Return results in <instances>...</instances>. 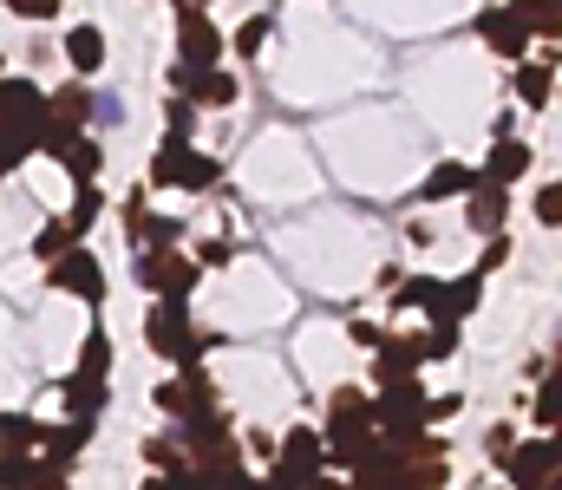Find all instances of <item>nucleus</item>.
I'll use <instances>...</instances> for the list:
<instances>
[{"label": "nucleus", "mask_w": 562, "mask_h": 490, "mask_svg": "<svg viewBox=\"0 0 562 490\" xmlns=\"http://www.w3.org/2000/svg\"><path fill=\"white\" fill-rule=\"evenodd\" d=\"M327 465L334 471H353L373 445H380V425H373V386H334L327 392Z\"/></svg>", "instance_id": "obj_1"}, {"label": "nucleus", "mask_w": 562, "mask_h": 490, "mask_svg": "<svg viewBox=\"0 0 562 490\" xmlns=\"http://www.w3.org/2000/svg\"><path fill=\"white\" fill-rule=\"evenodd\" d=\"M150 190H183V196H210L223 183V158L196 151V138H164L150 151V170H144Z\"/></svg>", "instance_id": "obj_2"}, {"label": "nucleus", "mask_w": 562, "mask_h": 490, "mask_svg": "<svg viewBox=\"0 0 562 490\" xmlns=\"http://www.w3.org/2000/svg\"><path fill=\"white\" fill-rule=\"evenodd\" d=\"M203 275H210V269H203L190 249H138V262H132V282H138L150 301H157V295H164V301H190Z\"/></svg>", "instance_id": "obj_3"}, {"label": "nucleus", "mask_w": 562, "mask_h": 490, "mask_svg": "<svg viewBox=\"0 0 562 490\" xmlns=\"http://www.w3.org/2000/svg\"><path fill=\"white\" fill-rule=\"evenodd\" d=\"M425 406H431V392H425L419 379L373 386V425H380V438H386V445H413V438H425V432H431Z\"/></svg>", "instance_id": "obj_4"}, {"label": "nucleus", "mask_w": 562, "mask_h": 490, "mask_svg": "<svg viewBox=\"0 0 562 490\" xmlns=\"http://www.w3.org/2000/svg\"><path fill=\"white\" fill-rule=\"evenodd\" d=\"M46 288L53 295H72V301H86V308H105V295H112V282H105V262L79 242V249H66L59 262H46Z\"/></svg>", "instance_id": "obj_5"}, {"label": "nucleus", "mask_w": 562, "mask_h": 490, "mask_svg": "<svg viewBox=\"0 0 562 490\" xmlns=\"http://www.w3.org/2000/svg\"><path fill=\"white\" fill-rule=\"evenodd\" d=\"M190 340H196V321H190V301H150L144 308V346H150V360H164V366H177L183 353H190Z\"/></svg>", "instance_id": "obj_6"}, {"label": "nucleus", "mask_w": 562, "mask_h": 490, "mask_svg": "<svg viewBox=\"0 0 562 490\" xmlns=\"http://www.w3.org/2000/svg\"><path fill=\"white\" fill-rule=\"evenodd\" d=\"M229 59V39H223V26L203 13V7H177V66H190V72H210V66H223Z\"/></svg>", "instance_id": "obj_7"}, {"label": "nucleus", "mask_w": 562, "mask_h": 490, "mask_svg": "<svg viewBox=\"0 0 562 490\" xmlns=\"http://www.w3.org/2000/svg\"><path fill=\"white\" fill-rule=\"evenodd\" d=\"M164 86L170 92H183L196 112H229V105H243V79L229 72V66H210V72H190V66H177L170 59V72H164Z\"/></svg>", "instance_id": "obj_8"}, {"label": "nucleus", "mask_w": 562, "mask_h": 490, "mask_svg": "<svg viewBox=\"0 0 562 490\" xmlns=\"http://www.w3.org/2000/svg\"><path fill=\"white\" fill-rule=\"evenodd\" d=\"M46 125V86H33L26 72H0V132H20L26 145Z\"/></svg>", "instance_id": "obj_9"}, {"label": "nucleus", "mask_w": 562, "mask_h": 490, "mask_svg": "<svg viewBox=\"0 0 562 490\" xmlns=\"http://www.w3.org/2000/svg\"><path fill=\"white\" fill-rule=\"evenodd\" d=\"M497 471L510 478V490H543L562 471V445L550 432H530V438H517V452H510Z\"/></svg>", "instance_id": "obj_10"}, {"label": "nucleus", "mask_w": 562, "mask_h": 490, "mask_svg": "<svg viewBox=\"0 0 562 490\" xmlns=\"http://www.w3.org/2000/svg\"><path fill=\"white\" fill-rule=\"evenodd\" d=\"M471 26H477V39H484V46H491L497 59H510V66L537 53L530 26H524V20L510 13V0H491V7H477V20H471Z\"/></svg>", "instance_id": "obj_11"}, {"label": "nucleus", "mask_w": 562, "mask_h": 490, "mask_svg": "<svg viewBox=\"0 0 562 490\" xmlns=\"http://www.w3.org/2000/svg\"><path fill=\"white\" fill-rule=\"evenodd\" d=\"M276 465L288 471V478H301V485H314L321 471H334V465H327V438H321V425H288V432H281Z\"/></svg>", "instance_id": "obj_12"}, {"label": "nucleus", "mask_w": 562, "mask_h": 490, "mask_svg": "<svg viewBox=\"0 0 562 490\" xmlns=\"http://www.w3.org/2000/svg\"><path fill=\"white\" fill-rule=\"evenodd\" d=\"M419 366H425L419 333H386V340L373 346V386H400V379H419Z\"/></svg>", "instance_id": "obj_13"}, {"label": "nucleus", "mask_w": 562, "mask_h": 490, "mask_svg": "<svg viewBox=\"0 0 562 490\" xmlns=\"http://www.w3.org/2000/svg\"><path fill=\"white\" fill-rule=\"evenodd\" d=\"M504 223H510V190L504 183H471V196H464V229L484 242V236H504Z\"/></svg>", "instance_id": "obj_14"}, {"label": "nucleus", "mask_w": 562, "mask_h": 490, "mask_svg": "<svg viewBox=\"0 0 562 490\" xmlns=\"http://www.w3.org/2000/svg\"><path fill=\"white\" fill-rule=\"evenodd\" d=\"M46 118H53L59 132H86V125L99 118V92H92L86 79H66V86L46 92Z\"/></svg>", "instance_id": "obj_15"}, {"label": "nucleus", "mask_w": 562, "mask_h": 490, "mask_svg": "<svg viewBox=\"0 0 562 490\" xmlns=\"http://www.w3.org/2000/svg\"><path fill=\"white\" fill-rule=\"evenodd\" d=\"M557 59L562 53H530V59H517L510 86H517V105H524V112H543V105L557 99Z\"/></svg>", "instance_id": "obj_16"}, {"label": "nucleus", "mask_w": 562, "mask_h": 490, "mask_svg": "<svg viewBox=\"0 0 562 490\" xmlns=\"http://www.w3.org/2000/svg\"><path fill=\"white\" fill-rule=\"evenodd\" d=\"M530 170H537V151H530L524 138H491V158L477 163V176H484V183H504V190L524 183Z\"/></svg>", "instance_id": "obj_17"}, {"label": "nucleus", "mask_w": 562, "mask_h": 490, "mask_svg": "<svg viewBox=\"0 0 562 490\" xmlns=\"http://www.w3.org/2000/svg\"><path fill=\"white\" fill-rule=\"evenodd\" d=\"M59 406H66V419H105V406H112V379L66 373V379H59Z\"/></svg>", "instance_id": "obj_18"}, {"label": "nucleus", "mask_w": 562, "mask_h": 490, "mask_svg": "<svg viewBox=\"0 0 562 490\" xmlns=\"http://www.w3.org/2000/svg\"><path fill=\"white\" fill-rule=\"evenodd\" d=\"M66 66H72V79H92L99 66H105V26H92V20H79L72 33H66Z\"/></svg>", "instance_id": "obj_19"}, {"label": "nucleus", "mask_w": 562, "mask_h": 490, "mask_svg": "<svg viewBox=\"0 0 562 490\" xmlns=\"http://www.w3.org/2000/svg\"><path fill=\"white\" fill-rule=\"evenodd\" d=\"M477 301H484V275H477V269H464V275H451V282H445V295H438V315H431V321H471V315H477Z\"/></svg>", "instance_id": "obj_20"}, {"label": "nucleus", "mask_w": 562, "mask_h": 490, "mask_svg": "<svg viewBox=\"0 0 562 490\" xmlns=\"http://www.w3.org/2000/svg\"><path fill=\"white\" fill-rule=\"evenodd\" d=\"M92 438H99V419H59V425H46V445H40V452L59 458V465H72Z\"/></svg>", "instance_id": "obj_21"}, {"label": "nucleus", "mask_w": 562, "mask_h": 490, "mask_svg": "<svg viewBox=\"0 0 562 490\" xmlns=\"http://www.w3.org/2000/svg\"><path fill=\"white\" fill-rule=\"evenodd\" d=\"M59 216H66L72 242H86V236L99 229V216H105V190H99V183H72V203H66Z\"/></svg>", "instance_id": "obj_22"}, {"label": "nucleus", "mask_w": 562, "mask_h": 490, "mask_svg": "<svg viewBox=\"0 0 562 490\" xmlns=\"http://www.w3.org/2000/svg\"><path fill=\"white\" fill-rule=\"evenodd\" d=\"M471 183H477V170L471 163H431L419 183V203H445V196H471Z\"/></svg>", "instance_id": "obj_23"}, {"label": "nucleus", "mask_w": 562, "mask_h": 490, "mask_svg": "<svg viewBox=\"0 0 562 490\" xmlns=\"http://www.w3.org/2000/svg\"><path fill=\"white\" fill-rule=\"evenodd\" d=\"M510 13L530 26V39H543V46L562 39V0H510Z\"/></svg>", "instance_id": "obj_24"}, {"label": "nucleus", "mask_w": 562, "mask_h": 490, "mask_svg": "<svg viewBox=\"0 0 562 490\" xmlns=\"http://www.w3.org/2000/svg\"><path fill=\"white\" fill-rule=\"evenodd\" d=\"M46 445V419L33 412H0V452H40Z\"/></svg>", "instance_id": "obj_25"}, {"label": "nucleus", "mask_w": 562, "mask_h": 490, "mask_svg": "<svg viewBox=\"0 0 562 490\" xmlns=\"http://www.w3.org/2000/svg\"><path fill=\"white\" fill-rule=\"evenodd\" d=\"M72 373H92V379H112V333L92 321L86 327V340H79V353H72Z\"/></svg>", "instance_id": "obj_26"}, {"label": "nucleus", "mask_w": 562, "mask_h": 490, "mask_svg": "<svg viewBox=\"0 0 562 490\" xmlns=\"http://www.w3.org/2000/svg\"><path fill=\"white\" fill-rule=\"evenodd\" d=\"M59 170H66V176H72V183H99V170H105V145H99V138H86V132H79V138H72V151H66V158H59Z\"/></svg>", "instance_id": "obj_27"}, {"label": "nucleus", "mask_w": 562, "mask_h": 490, "mask_svg": "<svg viewBox=\"0 0 562 490\" xmlns=\"http://www.w3.org/2000/svg\"><path fill=\"white\" fill-rule=\"evenodd\" d=\"M530 425H537V432H557V425H562V366H550V373L537 379V406H530Z\"/></svg>", "instance_id": "obj_28"}, {"label": "nucleus", "mask_w": 562, "mask_h": 490, "mask_svg": "<svg viewBox=\"0 0 562 490\" xmlns=\"http://www.w3.org/2000/svg\"><path fill=\"white\" fill-rule=\"evenodd\" d=\"M438 295H445V275H413V282H400V295H393V315H438Z\"/></svg>", "instance_id": "obj_29"}, {"label": "nucleus", "mask_w": 562, "mask_h": 490, "mask_svg": "<svg viewBox=\"0 0 562 490\" xmlns=\"http://www.w3.org/2000/svg\"><path fill=\"white\" fill-rule=\"evenodd\" d=\"M20 490H72V465H59V458L33 452V458H26V471H20Z\"/></svg>", "instance_id": "obj_30"}, {"label": "nucleus", "mask_w": 562, "mask_h": 490, "mask_svg": "<svg viewBox=\"0 0 562 490\" xmlns=\"http://www.w3.org/2000/svg\"><path fill=\"white\" fill-rule=\"evenodd\" d=\"M66 249H79V242H72V229H66V216H46V223H40V236H33V262L46 269V262H59Z\"/></svg>", "instance_id": "obj_31"}, {"label": "nucleus", "mask_w": 562, "mask_h": 490, "mask_svg": "<svg viewBox=\"0 0 562 490\" xmlns=\"http://www.w3.org/2000/svg\"><path fill=\"white\" fill-rule=\"evenodd\" d=\"M144 465H150V471H177V465H190V452H183L177 425H170V432H150V438H144Z\"/></svg>", "instance_id": "obj_32"}, {"label": "nucleus", "mask_w": 562, "mask_h": 490, "mask_svg": "<svg viewBox=\"0 0 562 490\" xmlns=\"http://www.w3.org/2000/svg\"><path fill=\"white\" fill-rule=\"evenodd\" d=\"M419 346H425V366H431V360H451V353L464 346V327L458 321H425Z\"/></svg>", "instance_id": "obj_33"}, {"label": "nucleus", "mask_w": 562, "mask_h": 490, "mask_svg": "<svg viewBox=\"0 0 562 490\" xmlns=\"http://www.w3.org/2000/svg\"><path fill=\"white\" fill-rule=\"evenodd\" d=\"M150 406L177 425V419L190 412V379H177V373H170V379H157V386H150Z\"/></svg>", "instance_id": "obj_34"}, {"label": "nucleus", "mask_w": 562, "mask_h": 490, "mask_svg": "<svg viewBox=\"0 0 562 490\" xmlns=\"http://www.w3.org/2000/svg\"><path fill=\"white\" fill-rule=\"evenodd\" d=\"M196 118H203V112H196L183 92H170V99H164V138H196Z\"/></svg>", "instance_id": "obj_35"}, {"label": "nucleus", "mask_w": 562, "mask_h": 490, "mask_svg": "<svg viewBox=\"0 0 562 490\" xmlns=\"http://www.w3.org/2000/svg\"><path fill=\"white\" fill-rule=\"evenodd\" d=\"M138 249H183V216H164V209H150V223H144V242Z\"/></svg>", "instance_id": "obj_36"}, {"label": "nucleus", "mask_w": 562, "mask_h": 490, "mask_svg": "<svg viewBox=\"0 0 562 490\" xmlns=\"http://www.w3.org/2000/svg\"><path fill=\"white\" fill-rule=\"evenodd\" d=\"M530 216H537V229H562V176L537 183V196H530Z\"/></svg>", "instance_id": "obj_37"}, {"label": "nucleus", "mask_w": 562, "mask_h": 490, "mask_svg": "<svg viewBox=\"0 0 562 490\" xmlns=\"http://www.w3.org/2000/svg\"><path fill=\"white\" fill-rule=\"evenodd\" d=\"M269 33H276V20H269V13H256V20H243V26H236V59H262V46H269Z\"/></svg>", "instance_id": "obj_38"}, {"label": "nucleus", "mask_w": 562, "mask_h": 490, "mask_svg": "<svg viewBox=\"0 0 562 490\" xmlns=\"http://www.w3.org/2000/svg\"><path fill=\"white\" fill-rule=\"evenodd\" d=\"M504 262H510V229H504V236H484V249H477V262H471V269H477V275L491 282V275H497Z\"/></svg>", "instance_id": "obj_39"}, {"label": "nucleus", "mask_w": 562, "mask_h": 490, "mask_svg": "<svg viewBox=\"0 0 562 490\" xmlns=\"http://www.w3.org/2000/svg\"><path fill=\"white\" fill-rule=\"evenodd\" d=\"M190 255H196V262H203V269H229V255H236V236H229V229H223V236H210V242H196V249H190Z\"/></svg>", "instance_id": "obj_40"}, {"label": "nucleus", "mask_w": 562, "mask_h": 490, "mask_svg": "<svg viewBox=\"0 0 562 490\" xmlns=\"http://www.w3.org/2000/svg\"><path fill=\"white\" fill-rule=\"evenodd\" d=\"M26 158H33V145H26L20 132H0V183H7V176H13Z\"/></svg>", "instance_id": "obj_41"}, {"label": "nucleus", "mask_w": 562, "mask_h": 490, "mask_svg": "<svg viewBox=\"0 0 562 490\" xmlns=\"http://www.w3.org/2000/svg\"><path fill=\"white\" fill-rule=\"evenodd\" d=\"M144 223H150V190H132L125 196V236L132 242H144Z\"/></svg>", "instance_id": "obj_42"}, {"label": "nucleus", "mask_w": 562, "mask_h": 490, "mask_svg": "<svg viewBox=\"0 0 562 490\" xmlns=\"http://www.w3.org/2000/svg\"><path fill=\"white\" fill-rule=\"evenodd\" d=\"M7 13H13V20H33V26H46V20H59V0H7Z\"/></svg>", "instance_id": "obj_43"}, {"label": "nucleus", "mask_w": 562, "mask_h": 490, "mask_svg": "<svg viewBox=\"0 0 562 490\" xmlns=\"http://www.w3.org/2000/svg\"><path fill=\"white\" fill-rule=\"evenodd\" d=\"M210 490H262V471H249V465H229V471H216Z\"/></svg>", "instance_id": "obj_44"}, {"label": "nucleus", "mask_w": 562, "mask_h": 490, "mask_svg": "<svg viewBox=\"0 0 562 490\" xmlns=\"http://www.w3.org/2000/svg\"><path fill=\"white\" fill-rule=\"evenodd\" d=\"M510 452H517V432H510V425H491V432H484V458H491V465H504Z\"/></svg>", "instance_id": "obj_45"}, {"label": "nucleus", "mask_w": 562, "mask_h": 490, "mask_svg": "<svg viewBox=\"0 0 562 490\" xmlns=\"http://www.w3.org/2000/svg\"><path fill=\"white\" fill-rule=\"evenodd\" d=\"M347 333H353V346H367V353H373V346H380V340H386L393 327H386V321H353Z\"/></svg>", "instance_id": "obj_46"}, {"label": "nucleus", "mask_w": 562, "mask_h": 490, "mask_svg": "<svg viewBox=\"0 0 562 490\" xmlns=\"http://www.w3.org/2000/svg\"><path fill=\"white\" fill-rule=\"evenodd\" d=\"M451 412H464V392H445V399H431V406H425V419H431V432H438V425H445Z\"/></svg>", "instance_id": "obj_47"}, {"label": "nucleus", "mask_w": 562, "mask_h": 490, "mask_svg": "<svg viewBox=\"0 0 562 490\" xmlns=\"http://www.w3.org/2000/svg\"><path fill=\"white\" fill-rule=\"evenodd\" d=\"M243 452H256V458H269V465H276L281 438H276V432H243Z\"/></svg>", "instance_id": "obj_48"}, {"label": "nucleus", "mask_w": 562, "mask_h": 490, "mask_svg": "<svg viewBox=\"0 0 562 490\" xmlns=\"http://www.w3.org/2000/svg\"><path fill=\"white\" fill-rule=\"evenodd\" d=\"M262 490H307V485H301V478H288L281 465H269V471H262Z\"/></svg>", "instance_id": "obj_49"}, {"label": "nucleus", "mask_w": 562, "mask_h": 490, "mask_svg": "<svg viewBox=\"0 0 562 490\" xmlns=\"http://www.w3.org/2000/svg\"><path fill=\"white\" fill-rule=\"evenodd\" d=\"M307 490H353V478H334V471H321V478H314Z\"/></svg>", "instance_id": "obj_50"}, {"label": "nucleus", "mask_w": 562, "mask_h": 490, "mask_svg": "<svg viewBox=\"0 0 562 490\" xmlns=\"http://www.w3.org/2000/svg\"><path fill=\"white\" fill-rule=\"evenodd\" d=\"M138 490H177V478H170V471H150V478H144Z\"/></svg>", "instance_id": "obj_51"}, {"label": "nucleus", "mask_w": 562, "mask_h": 490, "mask_svg": "<svg viewBox=\"0 0 562 490\" xmlns=\"http://www.w3.org/2000/svg\"><path fill=\"white\" fill-rule=\"evenodd\" d=\"M183 7H210V0H183Z\"/></svg>", "instance_id": "obj_52"}, {"label": "nucleus", "mask_w": 562, "mask_h": 490, "mask_svg": "<svg viewBox=\"0 0 562 490\" xmlns=\"http://www.w3.org/2000/svg\"><path fill=\"white\" fill-rule=\"evenodd\" d=\"M550 438H557V445H562V425H557V432H550Z\"/></svg>", "instance_id": "obj_53"}, {"label": "nucleus", "mask_w": 562, "mask_h": 490, "mask_svg": "<svg viewBox=\"0 0 562 490\" xmlns=\"http://www.w3.org/2000/svg\"><path fill=\"white\" fill-rule=\"evenodd\" d=\"M0 72H7V59H0Z\"/></svg>", "instance_id": "obj_54"}, {"label": "nucleus", "mask_w": 562, "mask_h": 490, "mask_svg": "<svg viewBox=\"0 0 562 490\" xmlns=\"http://www.w3.org/2000/svg\"><path fill=\"white\" fill-rule=\"evenodd\" d=\"M484 490H491V485H484Z\"/></svg>", "instance_id": "obj_55"}]
</instances>
